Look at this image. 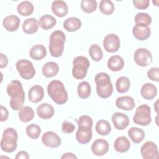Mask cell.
I'll return each instance as SVG.
<instances>
[{"mask_svg": "<svg viewBox=\"0 0 159 159\" xmlns=\"http://www.w3.org/2000/svg\"><path fill=\"white\" fill-rule=\"evenodd\" d=\"M7 93L11 98L10 106L14 111L20 110L25 101V93L21 83L18 80L11 81L7 86Z\"/></svg>", "mask_w": 159, "mask_h": 159, "instance_id": "obj_1", "label": "cell"}, {"mask_svg": "<svg viewBox=\"0 0 159 159\" xmlns=\"http://www.w3.org/2000/svg\"><path fill=\"white\" fill-rule=\"evenodd\" d=\"M77 123L78 129L76 133V139L81 144H86L89 143L93 136L92 127L93 121L92 118L87 115L80 116Z\"/></svg>", "mask_w": 159, "mask_h": 159, "instance_id": "obj_2", "label": "cell"}, {"mask_svg": "<svg viewBox=\"0 0 159 159\" xmlns=\"http://www.w3.org/2000/svg\"><path fill=\"white\" fill-rule=\"evenodd\" d=\"M47 92L51 99L57 104H63L68 101V93L63 83L59 80L50 81L47 86Z\"/></svg>", "mask_w": 159, "mask_h": 159, "instance_id": "obj_3", "label": "cell"}, {"mask_svg": "<svg viewBox=\"0 0 159 159\" xmlns=\"http://www.w3.org/2000/svg\"><path fill=\"white\" fill-rule=\"evenodd\" d=\"M94 80L96 84V92L100 98L106 99L112 95L113 86L107 73L104 72L98 73Z\"/></svg>", "mask_w": 159, "mask_h": 159, "instance_id": "obj_4", "label": "cell"}, {"mask_svg": "<svg viewBox=\"0 0 159 159\" xmlns=\"http://www.w3.org/2000/svg\"><path fill=\"white\" fill-rule=\"evenodd\" d=\"M66 40L65 34L61 30L53 31L50 37L49 52L53 57L61 56L64 51V43Z\"/></svg>", "mask_w": 159, "mask_h": 159, "instance_id": "obj_5", "label": "cell"}, {"mask_svg": "<svg viewBox=\"0 0 159 159\" xmlns=\"http://www.w3.org/2000/svg\"><path fill=\"white\" fill-rule=\"evenodd\" d=\"M17 132L14 129L8 127L5 129L1 140V150L7 153L14 152L17 147Z\"/></svg>", "mask_w": 159, "mask_h": 159, "instance_id": "obj_6", "label": "cell"}, {"mask_svg": "<svg viewBox=\"0 0 159 159\" xmlns=\"http://www.w3.org/2000/svg\"><path fill=\"white\" fill-rule=\"evenodd\" d=\"M90 63L89 60L84 56H78L73 61L72 75L76 80H82L87 75Z\"/></svg>", "mask_w": 159, "mask_h": 159, "instance_id": "obj_7", "label": "cell"}, {"mask_svg": "<svg viewBox=\"0 0 159 159\" xmlns=\"http://www.w3.org/2000/svg\"><path fill=\"white\" fill-rule=\"evenodd\" d=\"M133 121L135 124L142 126L148 125L152 121L150 107L147 104L139 106L136 109Z\"/></svg>", "mask_w": 159, "mask_h": 159, "instance_id": "obj_8", "label": "cell"}, {"mask_svg": "<svg viewBox=\"0 0 159 159\" xmlns=\"http://www.w3.org/2000/svg\"><path fill=\"white\" fill-rule=\"evenodd\" d=\"M16 67L19 75L25 80H30L35 75V70L32 63L27 60H18Z\"/></svg>", "mask_w": 159, "mask_h": 159, "instance_id": "obj_9", "label": "cell"}, {"mask_svg": "<svg viewBox=\"0 0 159 159\" xmlns=\"http://www.w3.org/2000/svg\"><path fill=\"white\" fill-rule=\"evenodd\" d=\"M135 62L140 66H147L152 61L151 52L147 48H140L135 50L134 55Z\"/></svg>", "mask_w": 159, "mask_h": 159, "instance_id": "obj_10", "label": "cell"}, {"mask_svg": "<svg viewBox=\"0 0 159 159\" xmlns=\"http://www.w3.org/2000/svg\"><path fill=\"white\" fill-rule=\"evenodd\" d=\"M140 153L144 159H158L159 158L158 147L152 141L146 142L141 147Z\"/></svg>", "mask_w": 159, "mask_h": 159, "instance_id": "obj_11", "label": "cell"}, {"mask_svg": "<svg viewBox=\"0 0 159 159\" xmlns=\"http://www.w3.org/2000/svg\"><path fill=\"white\" fill-rule=\"evenodd\" d=\"M103 46L107 52L114 53L117 52L120 46L119 37L114 34H107L104 38Z\"/></svg>", "mask_w": 159, "mask_h": 159, "instance_id": "obj_12", "label": "cell"}, {"mask_svg": "<svg viewBox=\"0 0 159 159\" xmlns=\"http://www.w3.org/2000/svg\"><path fill=\"white\" fill-rule=\"evenodd\" d=\"M42 142L44 145L48 147L57 148L61 144V139L54 132L48 131L43 134Z\"/></svg>", "mask_w": 159, "mask_h": 159, "instance_id": "obj_13", "label": "cell"}, {"mask_svg": "<svg viewBox=\"0 0 159 159\" xmlns=\"http://www.w3.org/2000/svg\"><path fill=\"white\" fill-rule=\"evenodd\" d=\"M111 119L114 126L117 130H122L126 129L129 124V117L122 112H115L112 116Z\"/></svg>", "mask_w": 159, "mask_h": 159, "instance_id": "obj_14", "label": "cell"}, {"mask_svg": "<svg viewBox=\"0 0 159 159\" xmlns=\"http://www.w3.org/2000/svg\"><path fill=\"white\" fill-rule=\"evenodd\" d=\"M109 143L103 139L96 140L91 145V151L96 156H102L109 150Z\"/></svg>", "mask_w": 159, "mask_h": 159, "instance_id": "obj_15", "label": "cell"}, {"mask_svg": "<svg viewBox=\"0 0 159 159\" xmlns=\"http://www.w3.org/2000/svg\"><path fill=\"white\" fill-rule=\"evenodd\" d=\"M135 101L132 97L129 96H120L116 101V107L124 111H131L135 107Z\"/></svg>", "mask_w": 159, "mask_h": 159, "instance_id": "obj_16", "label": "cell"}, {"mask_svg": "<svg viewBox=\"0 0 159 159\" xmlns=\"http://www.w3.org/2000/svg\"><path fill=\"white\" fill-rule=\"evenodd\" d=\"M20 19L16 15H10L6 16L2 21V25L4 29L9 32L16 31L20 25Z\"/></svg>", "mask_w": 159, "mask_h": 159, "instance_id": "obj_17", "label": "cell"}, {"mask_svg": "<svg viewBox=\"0 0 159 159\" xmlns=\"http://www.w3.org/2000/svg\"><path fill=\"white\" fill-rule=\"evenodd\" d=\"M54 108L48 103H42L37 108V114L38 116L43 119H48L54 115Z\"/></svg>", "mask_w": 159, "mask_h": 159, "instance_id": "obj_18", "label": "cell"}, {"mask_svg": "<svg viewBox=\"0 0 159 159\" xmlns=\"http://www.w3.org/2000/svg\"><path fill=\"white\" fill-rule=\"evenodd\" d=\"M52 12L59 17H65L68 11L67 4L63 1H54L51 6Z\"/></svg>", "mask_w": 159, "mask_h": 159, "instance_id": "obj_19", "label": "cell"}, {"mask_svg": "<svg viewBox=\"0 0 159 159\" xmlns=\"http://www.w3.org/2000/svg\"><path fill=\"white\" fill-rule=\"evenodd\" d=\"M44 96L43 88L40 85H34L29 91V99L34 103L41 101Z\"/></svg>", "mask_w": 159, "mask_h": 159, "instance_id": "obj_20", "label": "cell"}, {"mask_svg": "<svg viewBox=\"0 0 159 159\" xmlns=\"http://www.w3.org/2000/svg\"><path fill=\"white\" fill-rule=\"evenodd\" d=\"M140 93L145 99L151 100L157 96V88L152 83H145L141 88Z\"/></svg>", "mask_w": 159, "mask_h": 159, "instance_id": "obj_21", "label": "cell"}, {"mask_svg": "<svg viewBox=\"0 0 159 159\" xmlns=\"http://www.w3.org/2000/svg\"><path fill=\"white\" fill-rule=\"evenodd\" d=\"M124 66V61L119 55L111 56L107 61V67L112 71H119Z\"/></svg>", "mask_w": 159, "mask_h": 159, "instance_id": "obj_22", "label": "cell"}, {"mask_svg": "<svg viewBox=\"0 0 159 159\" xmlns=\"http://www.w3.org/2000/svg\"><path fill=\"white\" fill-rule=\"evenodd\" d=\"M132 34L139 40H147L151 34V30L149 27H143L135 25L132 28Z\"/></svg>", "mask_w": 159, "mask_h": 159, "instance_id": "obj_23", "label": "cell"}, {"mask_svg": "<svg viewBox=\"0 0 159 159\" xmlns=\"http://www.w3.org/2000/svg\"><path fill=\"white\" fill-rule=\"evenodd\" d=\"M114 147L117 152L119 153H125L130 148V142L127 137L120 136L116 139Z\"/></svg>", "mask_w": 159, "mask_h": 159, "instance_id": "obj_24", "label": "cell"}, {"mask_svg": "<svg viewBox=\"0 0 159 159\" xmlns=\"http://www.w3.org/2000/svg\"><path fill=\"white\" fill-rule=\"evenodd\" d=\"M42 73L47 78H52L57 75L59 71L58 64L54 61H48L42 67Z\"/></svg>", "mask_w": 159, "mask_h": 159, "instance_id": "obj_25", "label": "cell"}, {"mask_svg": "<svg viewBox=\"0 0 159 159\" xmlns=\"http://www.w3.org/2000/svg\"><path fill=\"white\" fill-rule=\"evenodd\" d=\"M29 55L35 60H41L47 55V50L42 45L37 44L30 48Z\"/></svg>", "mask_w": 159, "mask_h": 159, "instance_id": "obj_26", "label": "cell"}, {"mask_svg": "<svg viewBox=\"0 0 159 159\" xmlns=\"http://www.w3.org/2000/svg\"><path fill=\"white\" fill-rule=\"evenodd\" d=\"M39 25V22L36 19L29 18L24 21L22 30L25 34H33L38 30Z\"/></svg>", "mask_w": 159, "mask_h": 159, "instance_id": "obj_27", "label": "cell"}, {"mask_svg": "<svg viewBox=\"0 0 159 159\" xmlns=\"http://www.w3.org/2000/svg\"><path fill=\"white\" fill-rule=\"evenodd\" d=\"M81 27V21L77 17H69L63 22V27L68 32H75L80 29Z\"/></svg>", "mask_w": 159, "mask_h": 159, "instance_id": "obj_28", "label": "cell"}, {"mask_svg": "<svg viewBox=\"0 0 159 159\" xmlns=\"http://www.w3.org/2000/svg\"><path fill=\"white\" fill-rule=\"evenodd\" d=\"M128 135L131 140L135 143H140L145 138L144 131L140 128L133 127L128 130Z\"/></svg>", "mask_w": 159, "mask_h": 159, "instance_id": "obj_29", "label": "cell"}, {"mask_svg": "<svg viewBox=\"0 0 159 159\" xmlns=\"http://www.w3.org/2000/svg\"><path fill=\"white\" fill-rule=\"evenodd\" d=\"M18 13L22 16H28L31 15L34 10V5L28 1L20 2L17 7Z\"/></svg>", "mask_w": 159, "mask_h": 159, "instance_id": "obj_30", "label": "cell"}, {"mask_svg": "<svg viewBox=\"0 0 159 159\" xmlns=\"http://www.w3.org/2000/svg\"><path fill=\"white\" fill-rule=\"evenodd\" d=\"M134 21L137 26L147 27L152 23V19L151 16L145 12H139L137 13L134 18Z\"/></svg>", "mask_w": 159, "mask_h": 159, "instance_id": "obj_31", "label": "cell"}, {"mask_svg": "<svg viewBox=\"0 0 159 159\" xmlns=\"http://www.w3.org/2000/svg\"><path fill=\"white\" fill-rule=\"evenodd\" d=\"M56 23V19L49 14L42 16L39 20V25L44 30H48L53 28L55 25Z\"/></svg>", "mask_w": 159, "mask_h": 159, "instance_id": "obj_32", "label": "cell"}, {"mask_svg": "<svg viewBox=\"0 0 159 159\" xmlns=\"http://www.w3.org/2000/svg\"><path fill=\"white\" fill-rule=\"evenodd\" d=\"M19 118L22 122H28L34 117V111L30 106L22 107L19 111Z\"/></svg>", "mask_w": 159, "mask_h": 159, "instance_id": "obj_33", "label": "cell"}, {"mask_svg": "<svg viewBox=\"0 0 159 159\" xmlns=\"http://www.w3.org/2000/svg\"><path fill=\"white\" fill-rule=\"evenodd\" d=\"M116 87L118 93H125L130 87V81L126 76H120L116 81Z\"/></svg>", "mask_w": 159, "mask_h": 159, "instance_id": "obj_34", "label": "cell"}, {"mask_svg": "<svg viewBox=\"0 0 159 159\" xmlns=\"http://www.w3.org/2000/svg\"><path fill=\"white\" fill-rule=\"evenodd\" d=\"M96 132L100 135H107L111 131V127L109 122L106 120H99L95 126Z\"/></svg>", "mask_w": 159, "mask_h": 159, "instance_id": "obj_35", "label": "cell"}, {"mask_svg": "<svg viewBox=\"0 0 159 159\" xmlns=\"http://www.w3.org/2000/svg\"><path fill=\"white\" fill-rule=\"evenodd\" d=\"M77 92L78 96L81 99H86L89 98L91 92V88L89 83L87 81L81 82L78 85Z\"/></svg>", "mask_w": 159, "mask_h": 159, "instance_id": "obj_36", "label": "cell"}, {"mask_svg": "<svg viewBox=\"0 0 159 159\" xmlns=\"http://www.w3.org/2000/svg\"><path fill=\"white\" fill-rule=\"evenodd\" d=\"M99 9L104 15H111L114 12V5L111 1L101 0L99 2Z\"/></svg>", "mask_w": 159, "mask_h": 159, "instance_id": "obj_37", "label": "cell"}, {"mask_svg": "<svg viewBox=\"0 0 159 159\" xmlns=\"http://www.w3.org/2000/svg\"><path fill=\"white\" fill-rule=\"evenodd\" d=\"M89 54L91 58L95 61H99L103 57L101 48L98 44H92L89 48Z\"/></svg>", "mask_w": 159, "mask_h": 159, "instance_id": "obj_38", "label": "cell"}, {"mask_svg": "<svg viewBox=\"0 0 159 159\" xmlns=\"http://www.w3.org/2000/svg\"><path fill=\"white\" fill-rule=\"evenodd\" d=\"M25 132L29 137L32 139H37L39 137L41 134V129L38 125L32 124L27 125Z\"/></svg>", "mask_w": 159, "mask_h": 159, "instance_id": "obj_39", "label": "cell"}, {"mask_svg": "<svg viewBox=\"0 0 159 159\" xmlns=\"http://www.w3.org/2000/svg\"><path fill=\"white\" fill-rule=\"evenodd\" d=\"M97 2L95 0H83L81 2V8L86 13H92L97 8Z\"/></svg>", "mask_w": 159, "mask_h": 159, "instance_id": "obj_40", "label": "cell"}, {"mask_svg": "<svg viewBox=\"0 0 159 159\" xmlns=\"http://www.w3.org/2000/svg\"><path fill=\"white\" fill-rule=\"evenodd\" d=\"M147 75L150 80L157 82L159 81V68L158 67H153L150 68L147 71Z\"/></svg>", "mask_w": 159, "mask_h": 159, "instance_id": "obj_41", "label": "cell"}, {"mask_svg": "<svg viewBox=\"0 0 159 159\" xmlns=\"http://www.w3.org/2000/svg\"><path fill=\"white\" fill-rule=\"evenodd\" d=\"M75 129V125L67 120H65L62 123L61 125V130L62 132L65 134H70L72 133Z\"/></svg>", "mask_w": 159, "mask_h": 159, "instance_id": "obj_42", "label": "cell"}, {"mask_svg": "<svg viewBox=\"0 0 159 159\" xmlns=\"http://www.w3.org/2000/svg\"><path fill=\"white\" fill-rule=\"evenodd\" d=\"M132 2L134 6L139 9H145L150 4L149 0H134Z\"/></svg>", "mask_w": 159, "mask_h": 159, "instance_id": "obj_43", "label": "cell"}, {"mask_svg": "<svg viewBox=\"0 0 159 159\" xmlns=\"http://www.w3.org/2000/svg\"><path fill=\"white\" fill-rule=\"evenodd\" d=\"M0 110H1V118L0 120L1 122H4L6 121L8 117H9V112L8 111L7 109V108L6 107H4V106L1 105L0 107Z\"/></svg>", "mask_w": 159, "mask_h": 159, "instance_id": "obj_44", "label": "cell"}, {"mask_svg": "<svg viewBox=\"0 0 159 159\" xmlns=\"http://www.w3.org/2000/svg\"><path fill=\"white\" fill-rule=\"evenodd\" d=\"M8 64L7 57L2 53H0V68H3L7 66Z\"/></svg>", "mask_w": 159, "mask_h": 159, "instance_id": "obj_45", "label": "cell"}, {"mask_svg": "<svg viewBox=\"0 0 159 159\" xmlns=\"http://www.w3.org/2000/svg\"><path fill=\"white\" fill-rule=\"evenodd\" d=\"M16 159H29V155L28 153L25 151L22 150L19 152L16 156L15 157Z\"/></svg>", "mask_w": 159, "mask_h": 159, "instance_id": "obj_46", "label": "cell"}, {"mask_svg": "<svg viewBox=\"0 0 159 159\" xmlns=\"http://www.w3.org/2000/svg\"><path fill=\"white\" fill-rule=\"evenodd\" d=\"M61 158H68V159H71V158H77V157L70 152H68V153H64L61 157Z\"/></svg>", "mask_w": 159, "mask_h": 159, "instance_id": "obj_47", "label": "cell"}, {"mask_svg": "<svg viewBox=\"0 0 159 159\" xmlns=\"http://www.w3.org/2000/svg\"><path fill=\"white\" fill-rule=\"evenodd\" d=\"M158 101L157 100L156 102H155V104H154V108H155V111H156V112L158 114Z\"/></svg>", "mask_w": 159, "mask_h": 159, "instance_id": "obj_48", "label": "cell"}, {"mask_svg": "<svg viewBox=\"0 0 159 159\" xmlns=\"http://www.w3.org/2000/svg\"><path fill=\"white\" fill-rule=\"evenodd\" d=\"M157 120H158V115H157V117H156V123H157V125H158V123L157 122Z\"/></svg>", "mask_w": 159, "mask_h": 159, "instance_id": "obj_49", "label": "cell"}]
</instances>
